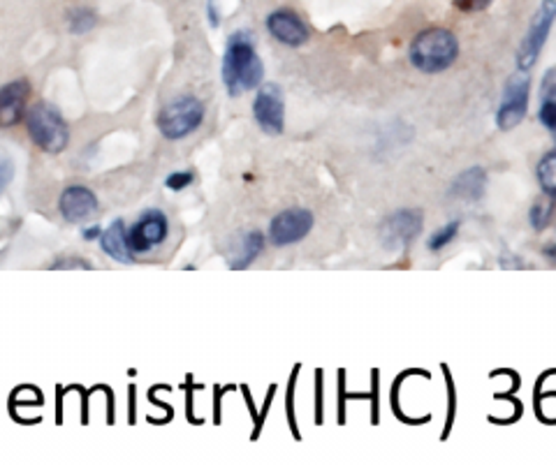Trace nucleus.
<instances>
[{"mask_svg":"<svg viewBox=\"0 0 556 465\" xmlns=\"http://www.w3.org/2000/svg\"><path fill=\"white\" fill-rule=\"evenodd\" d=\"M265 79V65L255 51L253 33L237 31L230 35L222 53V84L232 98L255 90Z\"/></svg>","mask_w":556,"mask_h":465,"instance_id":"1","label":"nucleus"},{"mask_svg":"<svg viewBox=\"0 0 556 465\" xmlns=\"http://www.w3.org/2000/svg\"><path fill=\"white\" fill-rule=\"evenodd\" d=\"M410 63L422 74H440L452 68L459 56V42L448 28H427L410 42Z\"/></svg>","mask_w":556,"mask_h":465,"instance_id":"2","label":"nucleus"},{"mask_svg":"<svg viewBox=\"0 0 556 465\" xmlns=\"http://www.w3.org/2000/svg\"><path fill=\"white\" fill-rule=\"evenodd\" d=\"M28 135L44 153H63L70 144V127L61 111L49 102H37L26 114Z\"/></svg>","mask_w":556,"mask_h":465,"instance_id":"3","label":"nucleus"},{"mask_svg":"<svg viewBox=\"0 0 556 465\" xmlns=\"http://www.w3.org/2000/svg\"><path fill=\"white\" fill-rule=\"evenodd\" d=\"M204 121V102L195 96H179L158 114V130L165 139H184Z\"/></svg>","mask_w":556,"mask_h":465,"instance_id":"4","label":"nucleus"},{"mask_svg":"<svg viewBox=\"0 0 556 465\" xmlns=\"http://www.w3.org/2000/svg\"><path fill=\"white\" fill-rule=\"evenodd\" d=\"M554 22H556V0H542L538 12H535L533 22H531V28L529 33H526L524 42L519 47L517 53L519 72H529V70L538 63Z\"/></svg>","mask_w":556,"mask_h":465,"instance_id":"5","label":"nucleus"},{"mask_svg":"<svg viewBox=\"0 0 556 465\" xmlns=\"http://www.w3.org/2000/svg\"><path fill=\"white\" fill-rule=\"evenodd\" d=\"M167 234H170L167 216L158 209H151V211L142 213V218L127 229V248L133 255H146L163 246Z\"/></svg>","mask_w":556,"mask_h":465,"instance_id":"6","label":"nucleus"},{"mask_svg":"<svg viewBox=\"0 0 556 465\" xmlns=\"http://www.w3.org/2000/svg\"><path fill=\"white\" fill-rule=\"evenodd\" d=\"M313 222H316V218H313V213L306 211V209H286V211L271 218L267 238H269V244L276 246V248L299 244L302 238H306L308 234H311Z\"/></svg>","mask_w":556,"mask_h":465,"instance_id":"7","label":"nucleus"},{"mask_svg":"<svg viewBox=\"0 0 556 465\" xmlns=\"http://www.w3.org/2000/svg\"><path fill=\"white\" fill-rule=\"evenodd\" d=\"M255 123L267 135H281L286 127V100L278 84L258 86V96L253 100Z\"/></svg>","mask_w":556,"mask_h":465,"instance_id":"8","label":"nucleus"},{"mask_svg":"<svg viewBox=\"0 0 556 465\" xmlns=\"http://www.w3.org/2000/svg\"><path fill=\"white\" fill-rule=\"evenodd\" d=\"M422 213L415 209H401L385 218L381 225V244L387 250H403L422 234Z\"/></svg>","mask_w":556,"mask_h":465,"instance_id":"9","label":"nucleus"},{"mask_svg":"<svg viewBox=\"0 0 556 465\" xmlns=\"http://www.w3.org/2000/svg\"><path fill=\"white\" fill-rule=\"evenodd\" d=\"M529 90H531V79L524 72L514 74L513 79L508 81L504 93V100L496 111V126L501 130H513L519 123L526 118V111H529Z\"/></svg>","mask_w":556,"mask_h":465,"instance_id":"10","label":"nucleus"},{"mask_svg":"<svg viewBox=\"0 0 556 465\" xmlns=\"http://www.w3.org/2000/svg\"><path fill=\"white\" fill-rule=\"evenodd\" d=\"M267 31L274 37L276 42L286 44V47H304L308 42V26L302 22V16L295 14L290 10H276L267 16Z\"/></svg>","mask_w":556,"mask_h":465,"instance_id":"11","label":"nucleus"},{"mask_svg":"<svg viewBox=\"0 0 556 465\" xmlns=\"http://www.w3.org/2000/svg\"><path fill=\"white\" fill-rule=\"evenodd\" d=\"M31 96L28 81H10L0 88V130L14 127L22 123L26 114V102Z\"/></svg>","mask_w":556,"mask_h":465,"instance_id":"12","label":"nucleus"},{"mask_svg":"<svg viewBox=\"0 0 556 465\" xmlns=\"http://www.w3.org/2000/svg\"><path fill=\"white\" fill-rule=\"evenodd\" d=\"M59 211L68 222L86 220L98 211L96 192L89 191L86 185H70L61 195Z\"/></svg>","mask_w":556,"mask_h":465,"instance_id":"13","label":"nucleus"},{"mask_svg":"<svg viewBox=\"0 0 556 465\" xmlns=\"http://www.w3.org/2000/svg\"><path fill=\"white\" fill-rule=\"evenodd\" d=\"M485 191H487V172L482 167H471L452 181L450 195L461 201H477L485 197Z\"/></svg>","mask_w":556,"mask_h":465,"instance_id":"14","label":"nucleus"},{"mask_svg":"<svg viewBox=\"0 0 556 465\" xmlns=\"http://www.w3.org/2000/svg\"><path fill=\"white\" fill-rule=\"evenodd\" d=\"M100 248L109 255L111 259H117L121 265H130L135 259V255L127 248V228L123 220H114L107 229H102L100 234Z\"/></svg>","mask_w":556,"mask_h":465,"instance_id":"15","label":"nucleus"},{"mask_svg":"<svg viewBox=\"0 0 556 465\" xmlns=\"http://www.w3.org/2000/svg\"><path fill=\"white\" fill-rule=\"evenodd\" d=\"M265 244H267V238L262 232H258V229H253V232H246L244 237H241V241H239V250H237V255L232 257V262H230V266H232L234 271L249 269L255 259L262 255V250H265Z\"/></svg>","mask_w":556,"mask_h":465,"instance_id":"16","label":"nucleus"},{"mask_svg":"<svg viewBox=\"0 0 556 465\" xmlns=\"http://www.w3.org/2000/svg\"><path fill=\"white\" fill-rule=\"evenodd\" d=\"M554 200L551 195H542L531 204L529 209V222L535 232H542L547 229V225L551 222V213H554Z\"/></svg>","mask_w":556,"mask_h":465,"instance_id":"17","label":"nucleus"},{"mask_svg":"<svg viewBox=\"0 0 556 465\" xmlns=\"http://www.w3.org/2000/svg\"><path fill=\"white\" fill-rule=\"evenodd\" d=\"M535 176H538L542 192L556 197V151L542 155L541 163H538V170H535Z\"/></svg>","mask_w":556,"mask_h":465,"instance_id":"18","label":"nucleus"},{"mask_svg":"<svg viewBox=\"0 0 556 465\" xmlns=\"http://www.w3.org/2000/svg\"><path fill=\"white\" fill-rule=\"evenodd\" d=\"M457 234H459V220H452V222H448L445 228H440L438 232L431 234L429 244H427V246H429L431 253H438V250L448 248V246L455 241Z\"/></svg>","mask_w":556,"mask_h":465,"instance_id":"19","label":"nucleus"},{"mask_svg":"<svg viewBox=\"0 0 556 465\" xmlns=\"http://www.w3.org/2000/svg\"><path fill=\"white\" fill-rule=\"evenodd\" d=\"M98 23V16L96 12L86 10V7H81V10H74L72 14H70V31L74 33V35H86L89 31H93V26Z\"/></svg>","mask_w":556,"mask_h":465,"instance_id":"20","label":"nucleus"},{"mask_svg":"<svg viewBox=\"0 0 556 465\" xmlns=\"http://www.w3.org/2000/svg\"><path fill=\"white\" fill-rule=\"evenodd\" d=\"M538 118H541L542 127L556 133V100H542L541 111H538Z\"/></svg>","mask_w":556,"mask_h":465,"instance_id":"21","label":"nucleus"},{"mask_svg":"<svg viewBox=\"0 0 556 465\" xmlns=\"http://www.w3.org/2000/svg\"><path fill=\"white\" fill-rule=\"evenodd\" d=\"M193 181H195V174H193V172H174V174H170L167 179H165V185H167L170 191L179 192V191H185Z\"/></svg>","mask_w":556,"mask_h":465,"instance_id":"22","label":"nucleus"},{"mask_svg":"<svg viewBox=\"0 0 556 465\" xmlns=\"http://www.w3.org/2000/svg\"><path fill=\"white\" fill-rule=\"evenodd\" d=\"M12 179H14V164H12V160L0 158V195L7 191Z\"/></svg>","mask_w":556,"mask_h":465,"instance_id":"23","label":"nucleus"},{"mask_svg":"<svg viewBox=\"0 0 556 465\" xmlns=\"http://www.w3.org/2000/svg\"><path fill=\"white\" fill-rule=\"evenodd\" d=\"M542 100H556V70H547L542 77Z\"/></svg>","mask_w":556,"mask_h":465,"instance_id":"24","label":"nucleus"},{"mask_svg":"<svg viewBox=\"0 0 556 465\" xmlns=\"http://www.w3.org/2000/svg\"><path fill=\"white\" fill-rule=\"evenodd\" d=\"M52 269H93V266L89 265V262H84L81 257H68V259H59V262H53Z\"/></svg>","mask_w":556,"mask_h":465,"instance_id":"25","label":"nucleus"},{"mask_svg":"<svg viewBox=\"0 0 556 465\" xmlns=\"http://www.w3.org/2000/svg\"><path fill=\"white\" fill-rule=\"evenodd\" d=\"M455 5L461 12H480L492 5V0H455Z\"/></svg>","mask_w":556,"mask_h":465,"instance_id":"26","label":"nucleus"},{"mask_svg":"<svg viewBox=\"0 0 556 465\" xmlns=\"http://www.w3.org/2000/svg\"><path fill=\"white\" fill-rule=\"evenodd\" d=\"M100 225H90V228H86L84 232H81V237H84V241H96V238H100Z\"/></svg>","mask_w":556,"mask_h":465,"instance_id":"27","label":"nucleus"},{"mask_svg":"<svg viewBox=\"0 0 556 465\" xmlns=\"http://www.w3.org/2000/svg\"><path fill=\"white\" fill-rule=\"evenodd\" d=\"M542 253H545V257H547V259H551V262H556V244L547 246V248L542 250Z\"/></svg>","mask_w":556,"mask_h":465,"instance_id":"28","label":"nucleus"}]
</instances>
